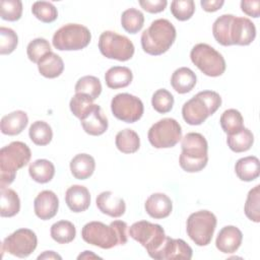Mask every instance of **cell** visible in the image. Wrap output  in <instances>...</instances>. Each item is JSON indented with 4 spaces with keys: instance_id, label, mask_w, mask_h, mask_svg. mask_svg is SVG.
<instances>
[{
    "instance_id": "obj_23",
    "label": "cell",
    "mask_w": 260,
    "mask_h": 260,
    "mask_svg": "<svg viewBox=\"0 0 260 260\" xmlns=\"http://www.w3.org/2000/svg\"><path fill=\"white\" fill-rule=\"evenodd\" d=\"M95 169L94 158L87 153H78L70 161V171L75 179L89 178Z\"/></svg>"
},
{
    "instance_id": "obj_12",
    "label": "cell",
    "mask_w": 260,
    "mask_h": 260,
    "mask_svg": "<svg viewBox=\"0 0 260 260\" xmlns=\"http://www.w3.org/2000/svg\"><path fill=\"white\" fill-rule=\"evenodd\" d=\"M37 245L38 239L35 232L29 229H19L4 239L1 251L25 258L36 250Z\"/></svg>"
},
{
    "instance_id": "obj_48",
    "label": "cell",
    "mask_w": 260,
    "mask_h": 260,
    "mask_svg": "<svg viewBox=\"0 0 260 260\" xmlns=\"http://www.w3.org/2000/svg\"><path fill=\"white\" fill-rule=\"evenodd\" d=\"M203 10L207 12H214L222 7L224 4L223 0H202L200 2Z\"/></svg>"
},
{
    "instance_id": "obj_30",
    "label": "cell",
    "mask_w": 260,
    "mask_h": 260,
    "mask_svg": "<svg viewBox=\"0 0 260 260\" xmlns=\"http://www.w3.org/2000/svg\"><path fill=\"white\" fill-rule=\"evenodd\" d=\"M115 143L121 152L134 153L139 149L140 139L134 130L126 128L117 133Z\"/></svg>"
},
{
    "instance_id": "obj_47",
    "label": "cell",
    "mask_w": 260,
    "mask_h": 260,
    "mask_svg": "<svg viewBox=\"0 0 260 260\" xmlns=\"http://www.w3.org/2000/svg\"><path fill=\"white\" fill-rule=\"evenodd\" d=\"M241 9L247 15L257 18L260 15V1L259 0H254V1L243 0L241 2Z\"/></svg>"
},
{
    "instance_id": "obj_16",
    "label": "cell",
    "mask_w": 260,
    "mask_h": 260,
    "mask_svg": "<svg viewBox=\"0 0 260 260\" xmlns=\"http://www.w3.org/2000/svg\"><path fill=\"white\" fill-rule=\"evenodd\" d=\"M34 208L35 213L39 218L43 220L51 219L58 212L59 199L53 191L44 190L35 198Z\"/></svg>"
},
{
    "instance_id": "obj_20",
    "label": "cell",
    "mask_w": 260,
    "mask_h": 260,
    "mask_svg": "<svg viewBox=\"0 0 260 260\" xmlns=\"http://www.w3.org/2000/svg\"><path fill=\"white\" fill-rule=\"evenodd\" d=\"M144 208L149 216L160 219L171 214L173 203L168 195L164 193H153L146 199Z\"/></svg>"
},
{
    "instance_id": "obj_17",
    "label": "cell",
    "mask_w": 260,
    "mask_h": 260,
    "mask_svg": "<svg viewBox=\"0 0 260 260\" xmlns=\"http://www.w3.org/2000/svg\"><path fill=\"white\" fill-rule=\"evenodd\" d=\"M243 240L242 232L235 225L223 226L215 240V246L221 253H235L241 246Z\"/></svg>"
},
{
    "instance_id": "obj_28",
    "label": "cell",
    "mask_w": 260,
    "mask_h": 260,
    "mask_svg": "<svg viewBox=\"0 0 260 260\" xmlns=\"http://www.w3.org/2000/svg\"><path fill=\"white\" fill-rule=\"evenodd\" d=\"M20 200L17 193L10 188H1L0 193V215L12 217L19 212Z\"/></svg>"
},
{
    "instance_id": "obj_34",
    "label": "cell",
    "mask_w": 260,
    "mask_h": 260,
    "mask_svg": "<svg viewBox=\"0 0 260 260\" xmlns=\"http://www.w3.org/2000/svg\"><path fill=\"white\" fill-rule=\"evenodd\" d=\"M222 130L228 134L232 135L239 132L244 128V119L242 114L236 109L225 110L219 119Z\"/></svg>"
},
{
    "instance_id": "obj_15",
    "label": "cell",
    "mask_w": 260,
    "mask_h": 260,
    "mask_svg": "<svg viewBox=\"0 0 260 260\" xmlns=\"http://www.w3.org/2000/svg\"><path fill=\"white\" fill-rule=\"evenodd\" d=\"M192 248L182 239H172L166 237V240L156 253L154 259L156 260H172V259H184L189 260L192 258Z\"/></svg>"
},
{
    "instance_id": "obj_26",
    "label": "cell",
    "mask_w": 260,
    "mask_h": 260,
    "mask_svg": "<svg viewBox=\"0 0 260 260\" xmlns=\"http://www.w3.org/2000/svg\"><path fill=\"white\" fill-rule=\"evenodd\" d=\"M133 79L132 71L125 66L111 67L105 74V80L108 87L118 89L128 86Z\"/></svg>"
},
{
    "instance_id": "obj_42",
    "label": "cell",
    "mask_w": 260,
    "mask_h": 260,
    "mask_svg": "<svg viewBox=\"0 0 260 260\" xmlns=\"http://www.w3.org/2000/svg\"><path fill=\"white\" fill-rule=\"evenodd\" d=\"M151 105L157 113H169L174 106V96L169 90L165 88L157 89L152 95Z\"/></svg>"
},
{
    "instance_id": "obj_36",
    "label": "cell",
    "mask_w": 260,
    "mask_h": 260,
    "mask_svg": "<svg viewBox=\"0 0 260 260\" xmlns=\"http://www.w3.org/2000/svg\"><path fill=\"white\" fill-rule=\"evenodd\" d=\"M144 23L143 13L136 8L126 9L121 15L122 27L129 34L138 32Z\"/></svg>"
},
{
    "instance_id": "obj_11",
    "label": "cell",
    "mask_w": 260,
    "mask_h": 260,
    "mask_svg": "<svg viewBox=\"0 0 260 260\" xmlns=\"http://www.w3.org/2000/svg\"><path fill=\"white\" fill-rule=\"evenodd\" d=\"M148 141L155 148H170L182 139V128L173 118H164L148 130Z\"/></svg>"
},
{
    "instance_id": "obj_38",
    "label": "cell",
    "mask_w": 260,
    "mask_h": 260,
    "mask_svg": "<svg viewBox=\"0 0 260 260\" xmlns=\"http://www.w3.org/2000/svg\"><path fill=\"white\" fill-rule=\"evenodd\" d=\"M244 211L246 216L254 221H260V185H256L248 193Z\"/></svg>"
},
{
    "instance_id": "obj_44",
    "label": "cell",
    "mask_w": 260,
    "mask_h": 260,
    "mask_svg": "<svg viewBox=\"0 0 260 260\" xmlns=\"http://www.w3.org/2000/svg\"><path fill=\"white\" fill-rule=\"evenodd\" d=\"M22 3L20 0H1L0 15L1 18L8 21H16L21 17Z\"/></svg>"
},
{
    "instance_id": "obj_39",
    "label": "cell",
    "mask_w": 260,
    "mask_h": 260,
    "mask_svg": "<svg viewBox=\"0 0 260 260\" xmlns=\"http://www.w3.org/2000/svg\"><path fill=\"white\" fill-rule=\"evenodd\" d=\"M32 14L42 22L50 23L57 19L58 11L57 8L47 1H37L31 6Z\"/></svg>"
},
{
    "instance_id": "obj_5",
    "label": "cell",
    "mask_w": 260,
    "mask_h": 260,
    "mask_svg": "<svg viewBox=\"0 0 260 260\" xmlns=\"http://www.w3.org/2000/svg\"><path fill=\"white\" fill-rule=\"evenodd\" d=\"M220 105L221 98L216 91H199L183 105L182 116L189 125H200L214 114Z\"/></svg>"
},
{
    "instance_id": "obj_7",
    "label": "cell",
    "mask_w": 260,
    "mask_h": 260,
    "mask_svg": "<svg viewBox=\"0 0 260 260\" xmlns=\"http://www.w3.org/2000/svg\"><path fill=\"white\" fill-rule=\"evenodd\" d=\"M128 234L133 240L141 244L146 249L148 255L152 259H154L167 237L161 225L151 223L147 220L134 222L129 228Z\"/></svg>"
},
{
    "instance_id": "obj_41",
    "label": "cell",
    "mask_w": 260,
    "mask_h": 260,
    "mask_svg": "<svg viewBox=\"0 0 260 260\" xmlns=\"http://www.w3.org/2000/svg\"><path fill=\"white\" fill-rule=\"evenodd\" d=\"M51 51V46L46 39L37 38L29 42L26 48V54L28 59L34 63H39V61Z\"/></svg>"
},
{
    "instance_id": "obj_46",
    "label": "cell",
    "mask_w": 260,
    "mask_h": 260,
    "mask_svg": "<svg viewBox=\"0 0 260 260\" xmlns=\"http://www.w3.org/2000/svg\"><path fill=\"white\" fill-rule=\"evenodd\" d=\"M167 0H140L139 5L149 13H158L167 7Z\"/></svg>"
},
{
    "instance_id": "obj_9",
    "label": "cell",
    "mask_w": 260,
    "mask_h": 260,
    "mask_svg": "<svg viewBox=\"0 0 260 260\" xmlns=\"http://www.w3.org/2000/svg\"><path fill=\"white\" fill-rule=\"evenodd\" d=\"M216 228V217L208 210H199L189 215L187 234L197 246H207Z\"/></svg>"
},
{
    "instance_id": "obj_19",
    "label": "cell",
    "mask_w": 260,
    "mask_h": 260,
    "mask_svg": "<svg viewBox=\"0 0 260 260\" xmlns=\"http://www.w3.org/2000/svg\"><path fill=\"white\" fill-rule=\"evenodd\" d=\"M95 203L101 212L112 217H120L126 211L125 201L111 191H104L99 194Z\"/></svg>"
},
{
    "instance_id": "obj_50",
    "label": "cell",
    "mask_w": 260,
    "mask_h": 260,
    "mask_svg": "<svg viewBox=\"0 0 260 260\" xmlns=\"http://www.w3.org/2000/svg\"><path fill=\"white\" fill-rule=\"evenodd\" d=\"M78 259H88V258H100L98 255L93 254L91 251H84L82 254H80L78 257Z\"/></svg>"
},
{
    "instance_id": "obj_3",
    "label": "cell",
    "mask_w": 260,
    "mask_h": 260,
    "mask_svg": "<svg viewBox=\"0 0 260 260\" xmlns=\"http://www.w3.org/2000/svg\"><path fill=\"white\" fill-rule=\"evenodd\" d=\"M29 147L21 141H13L0 150V187L6 188L15 179L16 172L30 159Z\"/></svg>"
},
{
    "instance_id": "obj_4",
    "label": "cell",
    "mask_w": 260,
    "mask_h": 260,
    "mask_svg": "<svg viewBox=\"0 0 260 260\" xmlns=\"http://www.w3.org/2000/svg\"><path fill=\"white\" fill-rule=\"evenodd\" d=\"M208 144L205 137L197 132L187 133L182 138V153L179 158L180 167L188 173L203 170L208 161Z\"/></svg>"
},
{
    "instance_id": "obj_27",
    "label": "cell",
    "mask_w": 260,
    "mask_h": 260,
    "mask_svg": "<svg viewBox=\"0 0 260 260\" xmlns=\"http://www.w3.org/2000/svg\"><path fill=\"white\" fill-rule=\"evenodd\" d=\"M38 69L44 77L56 78L62 74L64 70V63L59 55L50 52L39 61Z\"/></svg>"
},
{
    "instance_id": "obj_40",
    "label": "cell",
    "mask_w": 260,
    "mask_h": 260,
    "mask_svg": "<svg viewBox=\"0 0 260 260\" xmlns=\"http://www.w3.org/2000/svg\"><path fill=\"white\" fill-rule=\"evenodd\" d=\"M93 100L84 93H75L70 100L69 107L72 114L78 119H82L93 107Z\"/></svg>"
},
{
    "instance_id": "obj_14",
    "label": "cell",
    "mask_w": 260,
    "mask_h": 260,
    "mask_svg": "<svg viewBox=\"0 0 260 260\" xmlns=\"http://www.w3.org/2000/svg\"><path fill=\"white\" fill-rule=\"evenodd\" d=\"M255 37L256 27L252 20L247 17H234L230 28L232 45L248 46L254 41Z\"/></svg>"
},
{
    "instance_id": "obj_1",
    "label": "cell",
    "mask_w": 260,
    "mask_h": 260,
    "mask_svg": "<svg viewBox=\"0 0 260 260\" xmlns=\"http://www.w3.org/2000/svg\"><path fill=\"white\" fill-rule=\"evenodd\" d=\"M127 223L122 220H114L110 225L101 221H90L82 228L81 237L84 242L92 246L111 249L127 243Z\"/></svg>"
},
{
    "instance_id": "obj_10",
    "label": "cell",
    "mask_w": 260,
    "mask_h": 260,
    "mask_svg": "<svg viewBox=\"0 0 260 260\" xmlns=\"http://www.w3.org/2000/svg\"><path fill=\"white\" fill-rule=\"evenodd\" d=\"M99 49L103 56L118 61H128L134 55V45L125 36L106 30L99 39Z\"/></svg>"
},
{
    "instance_id": "obj_6",
    "label": "cell",
    "mask_w": 260,
    "mask_h": 260,
    "mask_svg": "<svg viewBox=\"0 0 260 260\" xmlns=\"http://www.w3.org/2000/svg\"><path fill=\"white\" fill-rule=\"evenodd\" d=\"M91 34L89 29L78 23H67L55 31L53 46L59 51H78L89 44Z\"/></svg>"
},
{
    "instance_id": "obj_33",
    "label": "cell",
    "mask_w": 260,
    "mask_h": 260,
    "mask_svg": "<svg viewBox=\"0 0 260 260\" xmlns=\"http://www.w3.org/2000/svg\"><path fill=\"white\" fill-rule=\"evenodd\" d=\"M51 237L58 244H68L72 242L76 236V230L72 222L68 220H60L51 226Z\"/></svg>"
},
{
    "instance_id": "obj_25",
    "label": "cell",
    "mask_w": 260,
    "mask_h": 260,
    "mask_svg": "<svg viewBox=\"0 0 260 260\" xmlns=\"http://www.w3.org/2000/svg\"><path fill=\"white\" fill-rule=\"evenodd\" d=\"M197 81L196 74L188 67H181L174 71L171 85L179 93H187L193 89Z\"/></svg>"
},
{
    "instance_id": "obj_37",
    "label": "cell",
    "mask_w": 260,
    "mask_h": 260,
    "mask_svg": "<svg viewBox=\"0 0 260 260\" xmlns=\"http://www.w3.org/2000/svg\"><path fill=\"white\" fill-rule=\"evenodd\" d=\"M74 89L76 93L87 94L94 101L102 92V83L98 77L86 75L77 80Z\"/></svg>"
},
{
    "instance_id": "obj_22",
    "label": "cell",
    "mask_w": 260,
    "mask_h": 260,
    "mask_svg": "<svg viewBox=\"0 0 260 260\" xmlns=\"http://www.w3.org/2000/svg\"><path fill=\"white\" fill-rule=\"evenodd\" d=\"M28 123V117L23 111H14L1 119L0 129L5 135L14 136L21 133Z\"/></svg>"
},
{
    "instance_id": "obj_43",
    "label": "cell",
    "mask_w": 260,
    "mask_h": 260,
    "mask_svg": "<svg viewBox=\"0 0 260 260\" xmlns=\"http://www.w3.org/2000/svg\"><path fill=\"white\" fill-rule=\"evenodd\" d=\"M171 12L180 21L188 20L195 12V3L193 0H174L171 3Z\"/></svg>"
},
{
    "instance_id": "obj_29",
    "label": "cell",
    "mask_w": 260,
    "mask_h": 260,
    "mask_svg": "<svg viewBox=\"0 0 260 260\" xmlns=\"http://www.w3.org/2000/svg\"><path fill=\"white\" fill-rule=\"evenodd\" d=\"M30 178L41 184L50 182L55 175V167L53 162L48 159H37L30 162L28 167Z\"/></svg>"
},
{
    "instance_id": "obj_2",
    "label": "cell",
    "mask_w": 260,
    "mask_h": 260,
    "mask_svg": "<svg viewBox=\"0 0 260 260\" xmlns=\"http://www.w3.org/2000/svg\"><path fill=\"white\" fill-rule=\"evenodd\" d=\"M176 28L171 21L165 18L153 20L141 35L143 51L152 56L166 53L176 40Z\"/></svg>"
},
{
    "instance_id": "obj_45",
    "label": "cell",
    "mask_w": 260,
    "mask_h": 260,
    "mask_svg": "<svg viewBox=\"0 0 260 260\" xmlns=\"http://www.w3.org/2000/svg\"><path fill=\"white\" fill-rule=\"evenodd\" d=\"M18 38L16 32L5 26L0 27V54L8 55L11 54L17 46Z\"/></svg>"
},
{
    "instance_id": "obj_21",
    "label": "cell",
    "mask_w": 260,
    "mask_h": 260,
    "mask_svg": "<svg viewBox=\"0 0 260 260\" xmlns=\"http://www.w3.org/2000/svg\"><path fill=\"white\" fill-rule=\"evenodd\" d=\"M65 201L71 211H85L90 205L89 191L84 186L73 185L67 189L65 194Z\"/></svg>"
},
{
    "instance_id": "obj_24",
    "label": "cell",
    "mask_w": 260,
    "mask_h": 260,
    "mask_svg": "<svg viewBox=\"0 0 260 260\" xmlns=\"http://www.w3.org/2000/svg\"><path fill=\"white\" fill-rule=\"evenodd\" d=\"M235 172L238 178L245 182H251L259 177L260 161L254 155L242 157L235 165Z\"/></svg>"
},
{
    "instance_id": "obj_35",
    "label": "cell",
    "mask_w": 260,
    "mask_h": 260,
    "mask_svg": "<svg viewBox=\"0 0 260 260\" xmlns=\"http://www.w3.org/2000/svg\"><path fill=\"white\" fill-rule=\"evenodd\" d=\"M30 140L40 146L47 145L53 138V131L51 126L45 121L34 122L28 130Z\"/></svg>"
},
{
    "instance_id": "obj_49",
    "label": "cell",
    "mask_w": 260,
    "mask_h": 260,
    "mask_svg": "<svg viewBox=\"0 0 260 260\" xmlns=\"http://www.w3.org/2000/svg\"><path fill=\"white\" fill-rule=\"evenodd\" d=\"M38 259L39 260H41V259H59V260H61L62 257L60 255L56 254L54 251H45L43 254L38 256Z\"/></svg>"
},
{
    "instance_id": "obj_32",
    "label": "cell",
    "mask_w": 260,
    "mask_h": 260,
    "mask_svg": "<svg viewBox=\"0 0 260 260\" xmlns=\"http://www.w3.org/2000/svg\"><path fill=\"white\" fill-rule=\"evenodd\" d=\"M254 142V135L248 128H242L239 132L228 135L226 143L235 152H244L251 148Z\"/></svg>"
},
{
    "instance_id": "obj_18",
    "label": "cell",
    "mask_w": 260,
    "mask_h": 260,
    "mask_svg": "<svg viewBox=\"0 0 260 260\" xmlns=\"http://www.w3.org/2000/svg\"><path fill=\"white\" fill-rule=\"evenodd\" d=\"M83 130L92 136L104 134L108 129V119L99 105H93L90 111L80 120Z\"/></svg>"
},
{
    "instance_id": "obj_8",
    "label": "cell",
    "mask_w": 260,
    "mask_h": 260,
    "mask_svg": "<svg viewBox=\"0 0 260 260\" xmlns=\"http://www.w3.org/2000/svg\"><path fill=\"white\" fill-rule=\"evenodd\" d=\"M192 63L205 75L220 76L225 71V61L222 55L207 44L195 45L190 53Z\"/></svg>"
},
{
    "instance_id": "obj_31",
    "label": "cell",
    "mask_w": 260,
    "mask_h": 260,
    "mask_svg": "<svg viewBox=\"0 0 260 260\" xmlns=\"http://www.w3.org/2000/svg\"><path fill=\"white\" fill-rule=\"evenodd\" d=\"M235 15L222 14L217 17L212 25V34L215 41L222 46H232L230 39V28Z\"/></svg>"
},
{
    "instance_id": "obj_13",
    "label": "cell",
    "mask_w": 260,
    "mask_h": 260,
    "mask_svg": "<svg viewBox=\"0 0 260 260\" xmlns=\"http://www.w3.org/2000/svg\"><path fill=\"white\" fill-rule=\"evenodd\" d=\"M111 110L117 119L126 123H134L142 117L144 107L140 99L123 92L116 94L112 99Z\"/></svg>"
}]
</instances>
